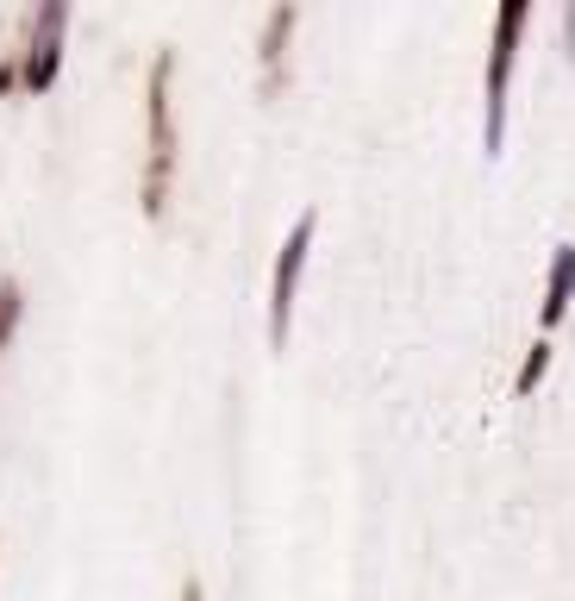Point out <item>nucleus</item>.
Masks as SVG:
<instances>
[{
	"mask_svg": "<svg viewBox=\"0 0 575 601\" xmlns=\"http://www.w3.org/2000/svg\"><path fill=\"white\" fill-rule=\"evenodd\" d=\"M170 82H175V51L163 44L151 57V76H144V114H151V163H144V207H163L175 175V107H170Z\"/></svg>",
	"mask_w": 575,
	"mask_h": 601,
	"instance_id": "1",
	"label": "nucleus"
},
{
	"mask_svg": "<svg viewBox=\"0 0 575 601\" xmlns=\"http://www.w3.org/2000/svg\"><path fill=\"white\" fill-rule=\"evenodd\" d=\"M525 0H500L495 13V39H488V100H481V138L488 151L500 144V126H507V76H513V51H519V32H525Z\"/></svg>",
	"mask_w": 575,
	"mask_h": 601,
	"instance_id": "2",
	"label": "nucleus"
},
{
	"mask_svg": "<svg viewBox=\"0 0 575 601\" xmlns=\"http://www.w3.org/2000/svg\"><path fill=\"white\" fill-rule=\"evenodd\" d=\"M313 226H319V207H307V214L288 226L282 251H275V270H269V339L275 345L288 339V308H294V289H301V264H307Z\"/></svg>",
	"mask_w": 575,
	"mask_h": 601,
	"instance_id": "3",
	"label": "nucleus"
},
{
	"mask_svg": "<svg viewBox=\"0 0 575 601\" xmlns=\"http://www.w3.org/2000/svg\"><path fill=\"white\" fill-rule=\"evenodd\" d=\"M63 20H69V7L63 0H44L39 13H32V32H25L20 44V82H32V88H44V82L57 76V57H63Z\"/></svg>",
	"mask_w": 575,
	"mask_h": 601,
	"instance_id": "4",
	"label": "nucleus"
},
{
	"mask_svg": "<svg viewBox=\"0 0 575 601\" xmlns=\"http://www.w3.org/2000/svg\"><path fill=\"white\" fill-rule=\"evenodd\" d=\"M294 20H301V7H294V0H275V7H269V20H263L257 57H263V82H269V88L282 82V44H288V32H294Z\"/></svg>",
	"mask_w": 575,
	"mask_h": 601,
	"instance_id": "5",
	"label": "nucleus"
},
{
	"mask_svg": "<svg viewBox=\"0 0 575 601\" xmlns=\"http://www.w3.org/2000/svg\"><path fill=\"white\" fill-rule=\"evenodd\" d=\"M569 301H575V245H556L551 276H544V308H538V320H544V326H556Z\"/></svg>",
	"mask_w": 575,
	"mask_h": 601,
	"instance_id": "6",
	"label": "nucleus"
},
{
	"mask_svg": "<svg viewBox=\"0 0 575 601\" xmlns=\"http://www.w3.org/2000/svg\"><path fill=\"white\" fill-rule=\"evenodd\" d=\"M544 369H551V339H538V345L525 351V364H519L513 388H519V395H532V388H538V376H544Z\"/></svg>",
	"mask_w": 575,
	"mask_h": 601,
	"instance_id": "7",
	"label": "nucleus"
},
{
	"mask_svg": "<svg viewBox=\"0 0 575 601\" xmlns=\"http://www.w3.org/2000/svg\"><path fill=\"white\" fill-rule=\"evenodd\" d=\"M20 282H13V276H0V345H7V339H13V326H20Z\"/></svg>",
	"mask_w": 575,
	"mask_h": 601,
	"instance_id": "8",
	"label": "nucleus"
},
{
	"mask_svg": "<svg viewBox=\"0 0 575 601\" xmlns=\"http://www.w3.org/2000/svg\"><path fill=\"white\" fill-rule=\"evenodd\" d=\"M13 82H20V51H7V57H0V88H13Z\"/></svg>",
	"mask_w": 575,
	"mask_h": 601,
	"instance_id": "9",
	"label": "nucleus"
},
{
	"mask_svg": "<svg viewBox=\"0 0 575 601\" xmlns=\"http://www.w3.org/2000/svg\"><path fill=\"white\" fill-rule=\"evenodd\" d=\"M175 601H200V582L188 577V582H182V595H175Z\"/></svg>",
	"mask_w": 575,
	"mask_h": 601,
	"instance_id": "10",
	"label": "nucleus"
}]
</instances>
